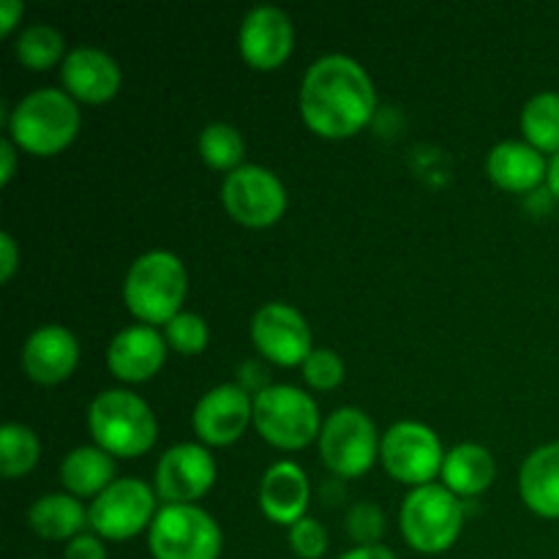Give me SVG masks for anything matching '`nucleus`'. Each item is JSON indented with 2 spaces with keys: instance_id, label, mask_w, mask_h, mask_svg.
Segmentation results:
<instances>
[{
  "instance_id": "nucleus-1",
  "label": "nucleus",
  "mask_w": 559,
  "mask_h": 559,
  "mask_svg": "<svg viewBox=\"0 0 559 559\" xmlns=\"http://www.w3.org/2000/svg\"><path fill=\"white\" fill-rule=\"evenodd\" d=\"M298 104L300 118L314 134L344 140L369 123L377 109V91L358 60L333 52L306 69Z\"/></svg>"
},
{
  "instance_id": "nucleus-2",
  "label": "nucleus",
  "mask_w": 559,
  "mask_h": 559,
  "mask_svg": "<svg viewBox=\"0 0 559 559\" xmlns=\"http://www.w3.org/2000/svg\"><path fill=\"white\" fill-rule=\"evenodd\" d=\"M76 102L60 87H38L22 96L9 115V136L33 156H55L80 131Z\"/></svg>"
},
{
  "instance_id": "nucleus-3",
  "label": "nucleus",
  "mask_w": 559,
  "mask_h": 559,
  "mask_svg": "<svg viewBox=\"0 0 559 559\" xmlns=\"http://www.w3.org/2000/svg\"><path fill=\"white\" fill-rule=\"evenodd\" d=\"M186 267L178 254L167 249H153L136 257L123 278L126 309L142 325H167L186 298Z\"/></svg>"
},
{
  "instance_id": "nucleus-4",
  "label": "nucleus",
  "mask_w": 559,
  "mask_h": 559,
  "mask_svg": "<svg viewBox=\"0 0 559 559\" xmlns=\"http://www.w3.org/2000/svg\"><path fill=\"white\" fill-rule=\"evenodd\" d=\"M87 429L98 448L120 459L142 456L153 448L158 424L145 399L136 393L112 388L102 391L87 407Z\"/></svg>"
},
{
  "instance_id": "nucleus-5",
  "label": "nucleus",
  "mask_w": 559,
  "mask_h": 559,
  "mask_svg": "<svg viewBox=\"0 0 559 559\" xmlns=\"http://www.w3.org/2000/svg\"><path fill=\"white\" fill-rule=\"evenodd\" d=\"M402 535L420 555H442L464 527V502L448 486H415L402 502Z\"/></svg>"
},
{
  "instance_id": "nucleus-6",
  "label": "nucleus",
  "mask_w": 559,
  "mask_h": 559,
  "mask_svg": "<svg viewBox=\"0 0 559 559\" xmlns=\"http://www.w3.org/2000/svg\"><path fill=\"white\" fill-rule=\"evenodd\" d=\"M254 429L271 445L300 451L311 440H320L322 420L314 399L298 385H265L254 393Z\"/></svg>"
},
{
  "instance_id": "nucleus-7",
  "label": "nucleus",
  "mask_w": 559,
  "mask_h": 559,
  "mask_svg": "<svg viewBox=\"0 0 559 559\" xmlns=\"http://www.w3.org/2000/svg\"><path fill=\"white\" fill-rule=\"evenodd\" d=\"M222 527L197 506H164L147 530L153 559H218Z\"/></svg>"
},
{
  "instance_id": "nucleus-8",
  "label": "nucleus",
  "mask_w": 559,
  "mask_h": 559,
  "mask_svg": "<svg viewBox=\"0 0 559 559\" xmlns=\"http://www.w3.org/2000/svg\"><path fill=\"white\" fill-rule=\"evenodd\" d=\"M320 459L338 478H358L369 473L380 456L382 437L369 415L358 407H338L322 420Z\"/></svg>"
},
{
  "instance_id": "nucleus-9",
  "label": "nucleus",
  "mask_w": 559,
  "mask_h": 559,
  "mask_svg": "<svg viewBox=\"0 0 559 559\" xmlns=\"http://www.w3.org/2000/svg\"><path fill=\"white\" fill-rule=\"evenodd\" d=\"M380 459L393 480L407 486H426L442 473L445 451L435 429L418 420H399L382 435Z\"/></svg>"
},
{
  "instance_id": "nucleus-10",
  "label": "nucleus",
  "mask_w": 559,
  "mask_h": 559,
  "mask_svg": "<svg viewBox=\"0 0 559 559\" xmlns=\"http://www.w3.org/2000/svg\"><path fill=\"white\" fill-rule=\"evenodd\" d=\"M156 495L140 478H120L87 508L91 530L104 540H129L151 530L156 519Z\"/></svg>"
},
{
  "instance_id": "nucleus-11",
  "label": "nucleus",
  "mask_w": 559,
  "mask_h": 559,
  "mask_svg": "<svg viewBox=\"0 0 559 559\" xmlns=\"http://www.w3.org/2000/svg\"><path fill=\"white\" fill-rule=\"evenodd\" d=\"M222 202L243 227H271L287 211V189L267 167L240 164L224 178Z\"/></svg>"
},
{
  "instance_id": "nucleus-12",
  "label": "nucleus",
  "mask_w": 559,
  "mask_h": 559,
  "mask_svg": "<svg viewBox=\"0 0 559 559\" xmlns=\"http://www.w3.org/2000/svg\"><path fill=\"white\" fill-rule=\"evenodd\" d=\"M251 342L276 366H304L311 355V331L306 317L289 304L260 306L251 317Z\"/></svg>"
},
{
  "instance_id": "nucleus-13",
  "label": "nucleus",
  "mask_w": 559,
  "mask_h": 559,
  "mask_svg": "<svg viewBox=\"0 0 559 559\" xmlns=\"http://www.w3.org/2000/svg\"><path fill=\"white\" fill-rule=\"evenodd\" d=\"M216 480V462L205 445L197 442H180L162 453L156 464V497L167 506H191L205 497Z\"/></svg>"
},
{
  "instance_id": "nucleus-14",
  "label": "nucleus",
  "mask_w": 559,
  "mask_h": 559,
  "mask_svg": "<svg viewBox=\"0 0 559 559\" xmlns=\"http://www.w3.org/2000/svg\"><path fill=\"white\" fill-rule=\"evenodd\" d=\"M254 420V399L238 382H224L200 396L191 426L205 445H233Z\"/></svg>"
},
{
  "instance_id": "nucleus-15",
  "label": "nucleus",
  "mask_w": 559,
  "mask_h": 559,
  "mask_svg": "<svg viewBox=\"0 0 559 559\" xmlns=\"http://www.w3.org/2000/svg\"><path fill=\"white\" fill-rule=\"evenodd\" d=\"M295 44L293 20L278 5H254L238 31L240 55L249 66L271 71L289 58Z\"/></svg>"
},
{
  "instance_id": "nucleus-16",
  "label": "nucleus",
  "mask_w": 559,
  "mask_h": 559,
  "mask_svg": "<svg viewBox=\"0 0 559 559\" xmlns=\"http://www.w3.org/2000/svg\"><path fill=\"white\" fill-rule=\"evenodd\" d=\"M60 82L71 98L102 104L118 93L120 66L107 49L80 44V47H71L60 63Z\"/></svg>"
},
{
  "instance_id": "nucleus-17",
  "label": "nucleus",
  "mask_w": 559,
  "mask_h": 559,
  "mask_svg": "<svg viewBox=\"0 0 559 559\" xmlns=\"http://www.w3.org/2000/svg\"><path fill=\"white\" fill-rule=\"evenodd\" d=\"M80 360V342L66 325H41L22 347V369L38 385L69 380Z\"/></svg>"
},
{
  "instance_id": "nucleus-18",
  "label": "nucleus",
  "mask_w": 559,
  "mask_h": 559,
  "mask_svg": "<svg viewBox=\"0 0 559 559\" xmlns=\"http://www.w3.org/2000/svg\"><path fill=\"white\" fill-rule=\"evenodd\" d=\"M167 338L153 325H129L112 336L107 347V366L118 380L145 382L164 366Z\"/></svg>"
},
{
  "instance_id": "nucleus-19",
  "label": "nucleus",
  "mask_w": 559,
  "mask_h": 559,
  "mask_svg": "<svg viewBox=\"0 0 559 559\" xmlns=\"http://www.w3.org/2000/svg\"><path fill=\"white\" fill-rule=\"evenodd\" d=\"M309 497L311 486L300 464L276 462L262 475L260 508L271 522L293 527L295 522H300L306 516Z\"/></svg>"
},
{
  "instance_id": "nucleus-20",
  "label": "nucleus",
  "mask_w": 559,
  "mask_h": 559,
  "mask_svg": "<svg viewBox=\"0 0 559 559\" xmlns=\"http://www.w3.org/2000/svg\"><path fill=\"white\" fill-rule=\"evenodd\" d=\"M489 178L506 191H533L540 186L549 173V162L538 147L524 140H502L497 142L486 158Z\"/></svg>"
},
{
  "instance_id": "nucleus-21",
  "label": "nucleus",
  "mask_w": 559,
  "mask_h": 559,
  "mask_svg": "<svg viewBox=\"0 0 559 559\" xmlns=\"http://www.w3.org/2000/svg\"><path fill=\"white\" fill-rule=\"evenodd\" d=\"M519 495L538 516L559 519V442H546L524 459Z\"/></svg>"
},
{
  "instance_id": "nucleus-22",
  "label": "nucleus",
  "mask_w": 559,
  "mask_h": 559,
  "mask_svg": "<svg viewBox=\"0 0 559 559\" xmlns=\"http://www.w3.org/2000/svg\"><path fill=\"white\" fill-rule=\"evenodd\" d=\"M115 456L98 445L74 448L60 462V484L71 497H93L96 500L107 486L115 484Z\"/></svg>"
},
{
  "instance_id": "nucleus-23",
  "label": "nucleus",
  "mask_w": 559,
  "mask_h": 559,
  "mask_svg": "<svg viewBox=\"0 0 559 559\" xmlns=\"http://www.w3.org/2000/svg\"><path fill=\"white\" fill-rule=\"evenodd\" d=\"M495 456L478 442H462L451 448L442 462V480L456 497H475L486 491L495 480Z\"/></svg>"
},
{
  "instance_id": "nucleus-24",
  "label": "nucleus",
  "mask_w": 559,
  "mask_h": 559,
  "mask_svg": "<svg viewBox=\"0 0 559 559\" xmlns=\"http://www.w3.org/2000/svg\"><path fill=\"white\" fill-rule=\"evenodd\" d=\"M27 524L44 540H71L85 533L87 511L76 497L47 495L38 497L27 511Z\"/></svg>"
},
{
  "instance_id": "nucleus-25",
  "label": "nucleus",
  "mask_w": 559,
  "mask_h": 559,
  "mask_svg": "<svg viewBox=\"0 0 559 559\" xmlns=\"http://www.w3.org/2000/svg\"><path fill=\"white\" fill-rule=\"evenodd\" d=\"M524 131V142L538 147L540 153H559V93H535L522 109L519 118Z\"/></svg>"
},
{
  "instance_id": "nucleus-26",
  "label": "nucleus",
  "mask_w": 559,
  "mask_h": 559,
  "mask_svg": "<svg viewBox=\"0 0 559 559\" xmlns=\"http://www.w3.org/2000/svg\"><path fill=\"white\" fill-rule=\"evenodd\" d=\"M14 55L22 66L33 71H44L55 63H63L66 38L49 22H33V25L22 27V33L14 41Z\"/></svg>"
},
{
  "instance_id": "nucleus-27",
  "label": "nucleus",
  "mask_w": 559,
  "mask_h": 559,
  "mask_svg": "<svg viewBox=\"0 0 559 559\" xmlns=\"http://www.w3.org/2000/svg\"><path fill=\"white\" fill-rule=\"evenodd\" d=\"M200 156L205 158L207 167L224 169V173H233L240 167L246 153V142L240 136V131L233 123H224V120H213L205 129L200 131Z\"/></svg>"
},
{
  "instance_id": "nucleus-28",
  "label": "nucleus",
  "mask_w": 559,
  "mask_h": 559,
  "mask_svg": "<svg viewBox=\"0 0 559 559\" xmlns=\"http://www.w3.org/2000/svg\"><path fill=\"white\" fill-rule=\"evenodd\" d=\"M38 437L33 435V429L22 424H5L0 429V473L3 478H22V475L31 473L38 462Z\"/></svg>"
},
{
  "instance_id": "nucleus-29",
  "label": "nucleus",
  "mask_w": 559,
  "mask_h": 559,
  "mask_svg": "<svg viewBox=\"0 0 559 559\" xmlns=\"http://www.w3.org/2000/svg\"><path fill=\"white\" fill-rule=\"evenodd\" d=\"M164 338L180 355H200L211 342V331H207V322L200 314L180 311L164 325Z\"/></svg>"
},
{
  "instance_id": "nucleus-30",
  "label": "nucleus",
  "mask_w": 559,
  "mask_h": 559,
  "mask_svg": "<svg viewBox=\"0 0 559 559\" xmlns=\"http://www.w3.org/2000/svg\"><path fill=\"white\" fill-rule=\"evenodd\" d=\"M300 374H304L306 385H311L314 391H333L344 380V360L328 347L311 349V355L300 366Z\"/></svg>"
},
{
  "instance_id": "nucleus-31",
  "label": "nucleus",
  "mask_w": 559,
  "mask_h": 559,
  "mask_svg": "<svg viewBox=\"0 0 559 559\" xmlns=\"http://www.w3.org/2000/svg\"><path fill=\"white\" fill-rule=\"evenodd\" d=\"M385 533V513L377 502H355L347 511V535L358 546H377Z\"/></svg>"
},
{
  "instance_id": "nucleus-32",
  "label": "nucleus",
  "mask_w": 559,
  "mask_h": 559,
  "mask_svg": "<svg viewBox=\"0 0 559 559\" xmlns=\"http://www.w3.org/2000/svg\"><path fill=\"white\" fill-rule=\"evenodd\" d=\"M289 546L300 559H320L328 551V533L317 519L304 516L289 527Z\"/></svg>"
},
{
  "instance_id": "nucleus-33",
  "label": "nucleus",
  "mask_w": 559,
  "mask_h": 559,
  "mask_svg": "<svg viewBox=\"0 0 559 559\" xmlns=\"http://www.w3.org/2000/svg\"><path fill=\"white\" fill-rule=\"evenodd\" d=\"M63 559H107V549H104V540L98 535L82 533L66 544Z\"/></svg>"
},
{
  "instance_id": "nucleus-34",
  "label": "nucleus",
  "mask_w": 559,
  "mask_h": 559,
  "mask_svg": "<svg viewBox=\"0 0 559 559\" xmlns=\"http://www.w3.org/2000/svg\"><path fill=\"white\" fill-rule=\"evenodd\" d=\"M16 265H20V249H16V240L11 238V233H0V278L9 282L14 276Z\"/></svg>"
},
{
  "instance_id": "nucleus-35",
  "label": "nucleus",
  "mask_w": 559,
  "mask_h": 559,
  "mask_svg": "<svg viewBox=\"0 0 559 559\" xmlns=\"http://www.w3.org/2000/svg\"><path fill=\"white\" fill-rule=\"evenodd\" d=\"M25 5L20 0H0V36H9L20 22Z\"/></svg>"
},
{
  "instance_id": "nucleus-36",
  "label": "nucleus",
  "mask_w": 559,
  "mask_h": 559,
  "mask_svg": "<svg viewBox=\"0 0 559 559\" xmlns=\"http://www.w3.org/2000/svg\"><path fill=\"white\" fill-rule=\"evenodd\" d=\"M0 162H3V169H0V183L9 186L16 169V145L11 142V136H3V140H0Z\"/></svg>"
},
{
  "instance_id": "nucleus-37",
  "label": "nucleus",
  "mask_w": 559,
  "mask_h": 559,
  "mask_svg": "<svg viewBox=\"0 0 559 559\" xmlns=\"http://www.w3.org/2000/svg\"><path fill=\"white\" fill-rule=\"evenodd\" d=\"M338 559H399L393 555L391 549H385V546H355V549L344 551Z\"/></svg>"
},
{
  "instance_id": "nucleus-38",
  "label": "nucleus",
  "mask_w": 559,
  "mask_h": 559,
  "mask_svg": "<svg viewBox=\"0 0 559 559\" xmlns=\"http://www.w3.org/2000/svg\"><path fill=\"white\" fill-rule=\"evenodd\" d=\"M546 186H549L551 197L559 200V153L549 158V173H546Z\"/></svg>"
}]
</instances>
